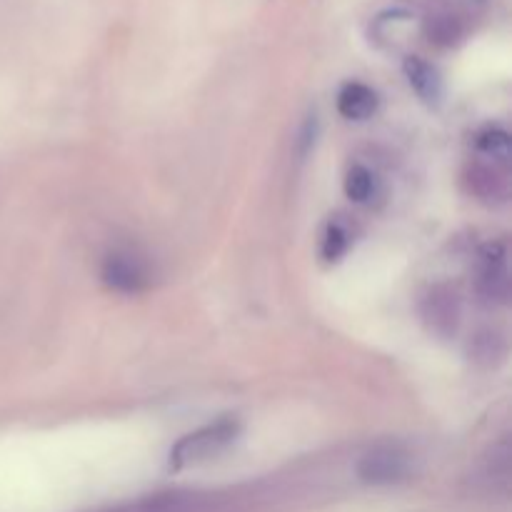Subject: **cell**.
<instances>
[{
	"label": "cell",
	"instance_id": "6da1fadb",
	"mask_svg": "<svg viewBox=\"0 0 512 512\" xmlns=\"http://www.w3.org/2000/svg\"><path fill=\"white\" fill-rule=\"evenodd\" d=\"M238 423L235 420H218V423H210L205 428L195 430V433L185 435L175 443V448L170 450V468L180 470L188 468V465L205 463V460L215 458V455L223 453L235 438H238Z\"/></svg>",
	"mask_w": 512,
	"mask_h": 512
},
{
	"label": "cell",
	"instance_id": "7a4b0ae2",
	"mask_svg": "<svg viewBox=\"0 0 512 512\" xmlns=\"http://www.w3.org/2000/svg\"><path fill=\"white\" fill-rule=\"evenodd\" d=\"M410 473V455L395 445H380L363 455L358 463V475L368 485H393L405 480Z\"/></svg>",
	"mask_w": 512,
	"mask_h": 512
},
{
	"label": "cell",
	"instance_id": "3957f363",
	"mask_svg": "<svg viewBox=\"0 0 512 512\" xmlns=\"http://www.w3.org/2000/svg\"><path fill=\"white\" fill-rule=\"evenodd\" d=\"M103 283L118 293H143L150 283V273L138 255L110 253L103 263Z\"/></svg>",
	"mask_w": 512,
	"mask_h": 512
},
{
	"label": "cell",
	"instance_id": "277c9868",
	"mask_svg": "<svg viewBox=\"0 0 512 512\" xmlns=\"http://www.w3.org/2000/svg\"><path fill=\"white\" fill-rule=\"evenodd\" d=\"M203 508V498L193 493H163L153 498L135 500V503L110 508L105 512H198Z\"/></svg>",
	"mask_w": 512,
	"mask_h": 512
},
{
	"label": "cell",
	"instance_id": "5b68a950",
	"mask_svg": "<svg viewBox=\"0 0 512 512\" xmlns=\"http://www.w3.org/2000/svg\"><path fill=\"white\" fill-rule=\"evenodd\" d=\"M480 285L488 298H508L510 278H508V260H505L503 245H490L488 253L483 255V273H480Z\"/></svg>",
	"mask_w": 512,
	"mask_h": 512
},
{
	"label": "cell",
	"instance_id": "8992f818",
	"mask_svg": "<svg viewBox=\"0 0 512 512\" xmlns=\"http://www.w3.org/2000/svg\"><path fill=\"white\" fill-rule=\"evenodd\" d=\"M378 108V95L363 83H348L338 95V110L348 120H368Z\"/></svg>",
	"mask_w": 512,
	"mask_h": 512
},
{
	"label": "cell",
	"instance_id": "52a82bcc",
	"mask_svg": "<svg viewBox=\"0 0 512 512\" xmlns=\"http://www.w3.org/2000/svg\"><path fill=\"white\" fill-rule=\"evenodd\" d=\"M405 75H408L410 85H413L415 93L425 100V103L435 105L443 95V80H440L438 70L430 63L420 58H408L405 60Z\"/></svg>",
	"mask_w": 512,
	"mask_h": 512
},
{
	"label": "cell",
	"instance_id": "ba28073f",
	"mask_svg": "<svg viewBox=\"0 0 512 512\" xmlns=\"http://www.w3.org/2000/svg\"><path fill=\"white\" fill-rule=\"evenodd\" d=\"M425 318L433 323V330L438 333H450L458 323V303H455V295L448 290H433L428 298V313Z\"/></svg>",
	"mask_w": 512,
	"mask_h": 512
},
{
	"label": "cell",
	"instance_id": "9c48e42d",
	"mask_svg": "<svg viewBox=\"0 0 512 512\" xmlns=\"http://www.w3.org/2000/svg\"><path fill=\"white\" fill-rule=\"evenodd\" d=\"M345 193L353 203H368L375 195V175L363 165H355L345 178Z\"/></svg>",
	"mask_w": 512,
	"mask_h": 512
},
{
	"label": "cell",
	"instance_id": "30bf717a",
	"mask_svg": "<svg viewBox=\"0 0 512 512\" xmlns=\"http://www.w3.org/2000/svg\"><path fill=\"white\" fill-rule=\"evenodd\" d=\"M478 148L483 150L485 155H490V158L508 160L510 158L508 133H505V130H498V128L485 130V133H480V138H478Z\"/></svg>",
	"mask_w": 512,
	"mask_h": 512
},
{
	"label": "cell",
	"instance_id": "8fae6325",
	"mask_svg": "<svg viewBox=\"0 0 512 512\" xmlns=\"http://www.w3.org/2000/svg\"><path fill=\"white\" fill-rule=\"evenodd\" d=\"M348 243H350L348 230H345L340 223H330L323 235V258L333 263V260H338L340 255L348 250Z\"/></svg>",
	"mask_w": 512,
	"mask_h": 512
}]
</instances>
